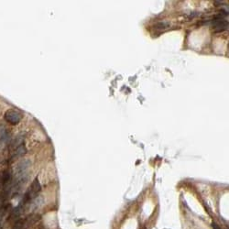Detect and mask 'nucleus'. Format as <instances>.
<instances>
[{
	"mask_svg": "<svg viewBox=\"0 0 229 229\" xmlns=\"http://www.w3.org/2000/svg\"><path fill=\"white\" fill-rule=\"evenodd\" d=\"M37 220L36 216L34 215H30L27 218L24 219V220H18L15 225L13 226L12 229H27L28 226H30L35 221Z\"/></svg>",
	"mask_w": 229,
	"mask_h": 229,
	"instance_id": "obj_4",
	"label": "nucleus"
},
{
	"mask_svg": "<svg viewBox=\"0 0 229 229\" xmlns=\"http://www.w3.org/2000/svg\"><path fill=\"white\" fill-rule=\"evenodd\" d=\"M4 117L7 123L12 124V125H16L20 122L22 115L18 111L14 110V109H9L5 113Z\"/></svg>",
	"mask_w": 229,
	"mask_h": 229,
	"instance_id": "obj_2",
	"label": "nucleus"
},
{
	"mask_svg": "<svg viewBox=\"0 0 229 229\" xmlns=\"http://www.w3.org/2000/svg\"><path fill=\"white\" fill-rule=\"evenodd\" d=\"M40 190H41L40 183H39L38 180L36 178V179L32 181V183L30 184V186H29V188L27 189V191H26V193H25V195H24V197H23V200H22V202H21L20 203H21L23 206H25L27 203H28V202H30L31 201H33V200L38 196V192L40 191Z\"/></svg>",
	"mask_w": 229,
	"mask_h": 229,
	"instance_id": "obj_1",
	"label": "nucleus"
},
{
	"mask_svg": "<svg viewBox=\"0 0 229 229\" xmlns=\"http://www.w3.org/2000/svg\"><path fill=\"white\" fill-rule=\"evenodd\" d=\"M27 152V149L24 146V144H21L19 145L18 147H15V150L12 154V158H19L21 156H23L25 153Z\"/></svg>",
	"mask_w": 229,
	"mask_h": 229,
	"instance_id": "obj_6",
	"label": "nucleus"
},
{
	"mask_svg": "<svg viewBox=\"0 0 229 229\" xmlns=\"http://www.w3.org/2000/svg\"><path fill=\"white\" fill-rule=\"evenodd\" d=\"M11 180V172L8 170H4L0 172V188L7 185Z\"/></svg>",
	"mask_w": 229,
	"mask_h": 229,
	"instance_id": "obj_5",
	"label": "nucleus"
},
{
	"mask_svg": "<svg viewBox=\"0 0 229 229\" xmlns=\"http://www.w3.org/2000/svg\"><path fill=\"white\" fill-rule=\"evenodd\" d=\"M213 27H214V30L216 32H222V31H224L226 28H227V26H228V23L227 21L224 18V15L223 14H220L218 15L214 20L213 21Z\"/></svg>",
	"mask_w": 229,
	"mask_h": 229,
	"instance_id": "obj_3",
	"label": "nucleus"
},
{
	"mask_svg": "<svg viewBox=\"0 0 229 229\" xmlns=\"http://www.w3.org/2000/svg\"><path fill=\"white\" fill-rule=\"evenodd\" d=\"M169 26V24L168 22L161 21V22H158V24L155 25V29H156V30H163V29L168 28Z\"/></svg>",
	"mask_w": 229,
	"mask_h": 229,
	"instance_id": "obj_7",
	"label": "nucleus"
},
{
	"mask_svg": "<svg viewBox=\"0 0 229 229\" xmlns=\"http://www.w3.org/2000/svg\"><path fill=\"white\" fill-rule=\"evenodd\" d=\"M213 229H221V228H220L216 224H214V223L213 224Z\"/></svg>",
	"mask_w": 229,
	"mask_h": 229,
	"instance_id": "obj_8",
	"label": "nucleus"
}]
</instances>
